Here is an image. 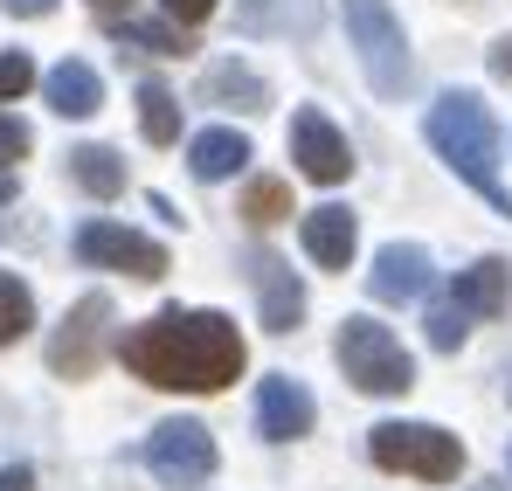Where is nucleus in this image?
Instances as JSON below:
<instances>
[{
  "label": "nucleus",
  "instance_id": "nucleus-17",
  "mask_svg": "<svg viewBox=\"0 0 512 491\" xmlns=\"http://www.w3.org/2000/svg\"><path fill=\"white\" fill-rule=\"evenodd\" d=\"M70 173H77V187L97 194V201L125 194V160H118L111 146H77V153H70Z\"/></svg>",
  "mask_w": 512,
  "mask_h": 491
},
{
  "label": "nucleus",
  "instance_id": "nucleus-4",
  "mask_svg": "<svg viewBox=\"0 0 512 491\" xmlns=\"http://www.w3.org/2000/svg\"><path fill=\"white\" fill-rule=\"evenodd\" d=\"M340 367L360 395H402L416 388V360L402 353V339L374 319H346L340 326Z\"/></svg>",
  "mask_w": 512,
  "mask_h": 491
},
{
  "label": "nucleus",
  "instance_id": "nucleus-10",
  "mask_svg": "<svg viewBox=\"0 0 512 491\" xmlns=\"http://www.w3.org/2000/svg\"><path fill=\"white\" fill-rule=\"evenodd\" d=\"M250 284H256V312H263V332H291L298 319H305V284L291 277V263H284V256L256 249V256H250Z\"/></svg>",
  "mask_w": 512,
  "mask_h": 491
},
{
  "label": "nucleus",
  "instance_id": "nucleus-16",
  "mask_svg": "<svg viewBox=\"0 0 512 491\" xmlns=\"http://www.w3.org/2000/svg\"><path fill=\"white\" fill-rule=\"evenodd\" d=\"M42 97H49L63 118H90V111L104 104V77H97L90 63H56V70L42 77Z\"/></svg>",
  "mask_w": 512,
  "mask_h": 491
},
{
  "label": "nucleus",
  "instance_id": "nucleus-27",
  "mask_svg": "<svg viewBox=\"0 0 512 491\" xmlns=\"http://www.w3.org/2000/svg\"><path fill=\"white\" fill-rule=\"evenodd\" d=\"M0 491H35V471H28V464H7V471H0Z\"/></svg>",
  "mask_w": 512,
  "mask_h": 491
},
{
  "label": "nucleus",
  "instance_id": "nucleus-9",
  "mask_svg": "<svg viewBox=\"0 0 512 491\" xmlns=\"http://www.w3.org/2000/svg\"><path fill=\"white\" fill-rule=\"evenodd\" d=\"M291 160H298L305 180L340 187L346 173H353V146L340 139V125H333L326 111H298V118H291Z\"/></svg>",
  "mask_w": 512,
  "mask_h": 491
},
{
  "label": "nucleus",
  "instance_id": "nucleus-25",
  "mask_svg": "<svg viewBox=\"0 0 512 491\" xmlns=\"http://www.w3.org/2000/svg\"><path fill=\"white\" fill-rule=\"evenodd\" d=\"M28 83H35V63H28L21 49H7V56H0V104H7V97H21Z\"/></svg>",
  "mask_w": 512,
  "mask_h": 491
},
{
  "label": "nucleus",
  "instance_id": "nucleus-20",
  "mask_svg": "<svg viewBox=\"0 0 512 491\" xmlns=\"http://www.w3.org/2000/svg\"><path fill=\"white\" fill-rule=\"evenodd\" d=\"M28 326H35V298H28V284H21L14 270H0V346H14Z\"/></svg>",
  "mask_w": 512,
  "mask_h": 491
},
{
  "label": "nucleus",
  "instance_id": "nucleus-15",
  "mask_svg": "<svg viewBox=\"0 0 512 491\" xmlns=\"http://www.w3.org/2000/svg\"><path fill=\"white\" fill-rule=\"evenodd\" d=\"M243 160H250V139H243L236 125H208V132L187 146L194 180H229V173H243Z\"/></svg>",
  "mask_w": 512,
  "mask_h": 491
},
{
  "label": "nucleus",
  "instance_id": "nucleus-2",
  "mask_svg": "<svg viewBox=\"0 0 512 491\" xmlns=\"http://www.w3.org/2000/svg\"><path fill=\"white\" fill-rule=\"evenodd\" d=\"M429 146L450 160L457 180H471L499 215H512V194H506V180H499V125H492V111H485L478 90H443L429 104Z\"/></svg>",
  "mask_w": 512,
  "mask_h": 491
},
{
  "label": "nucleus",
  "instance_id": "nucleus-11",
  "mask_svg": "<svg viewBox=\"0 0 512 491\" xmlns=\"http://www.w3.org/2000/svg\"><path fill=\"white\" fill-rule=\"evenodd\" d=\"M312 422H319V409H312L305 381H291V374H263V388H256V429H263L270 443H298Z\"/></svg>",
  "mask_w": 512,
  "mask_h": 491
},
{
  "label": "nucleus",
  "instance_id": "nucleus-21",
  "mask_svg": "<svg viewBox=\"0 0 512 491\" xmlns=\"http://www.w3.org/2000/svg\"><path fill=\"white\" fill-rule=\"evenodd\" d=\"M243 215H250L256 229L284 222V215H291V187H284V180H250V194H243Z\"/></svg>",
  "mask_w": 512,
  "mask_h": 491
},
{
  "label": "nucleus",
  "instance_id": "nucleus-18",
  "mask_svg": "<svg viewBox=\"0 0 512 491\" xmlns=\"http://www.w3.org/2000/svg\"><path fill=\"white\" fill-rule=\"evenodd\" d=\"M139 132L153 146H173L180 139V97H173L167 83H139Z\"/></svg>",
  "mask_w": 512,
  "mask_h": 491
},
{
  "label": "nucleus",
  "instance_id": "nucleus-24",
  "mask_svg": "<svg viewBox=\"0 0 512 491\" xmlns=\"http://www.w3.org/2000/svg\"><path fill=\"white\" fill-rule=\"evenodd\" d=\"M28 146H35V132H28L21 118H7V111H0V180H7L14 166L28 160Z\"/></svg>",
  "mask_w": 512,
  "mask_h": 491
},
{
  "label": "nucleus",
  "instance_id": "nucleus-30",
  "mask_svg": "<svg viewBox=\"0 0 512 491\" xmlns=\"http://www.w3.org/2000/svg\"><path fill=\"white\" fill-rule=\"evenodd\" d=\"M125 7H132V0H90V14H104V21H118Z\"/></svg>",
  "mask_w": 512,
  "mask_h": 491
},
{
  "label": "nucleus",
  "instance_id": "nucleus-22",
  "mask_svg": "<svg viewBox=\"0 0 512 491\" xmlns=\"http://www.w3.org/2000/svg\"><path fill=\"white\" fill-rule=\"evenodd\" d=\"M118 42H132V49H153V56H187V35H173V28H153V21H118Z\"/></svg>",
  "mask_w": 512,
  "mask_h": 491
},
{
  "label": "nucleus",
  "instance_id": "nucleus-12",
  "mask_svg": "<svg viewBox=\"0 0 512 491\" xmlns=\"http://www.w3.org/2000/svg\"><path fill=\"white\" fill-rule=\"evenodd\" d=\"M367 291L381 298V305H416L429 291V249L416 243H388L374 256V270H367Z\"/></svg>",
  "mask_w": 512,
  "mask_h": 491
},
{
  "label": "nucleus",
  "instance_id": "nucleus-29",
  "mask_svg": "<svg viewBox=\"0 0 512 491\" xmlns=\"http://www.w3.org/2000/svg\"><path fill=\"white\" fill-rule=\"evenodd\" d=\"M0 7H7V14H49L56 0H0Z\"/></svg>",
  "mask_w": 512,
  "mask_h": 491
},
{
  "label": "nucleus",
  "instance_id": "nucleus-26",
  "mask_svg": "<svg viewBox=\"0 0 512 491\" xmlns=\"http://www.w3.org/2000/svg\"><path fill=\"white\" fill-rule=\"evenodd\" d=\"M160 7H167L180 28H194V21H208V14H215V0H160Z\"/></svg>",
  "mask_w": 512,
  "mask_h": 491
},
{
  "label": "nucleus",
  "instance_id": "nucleus-23",
  "mask_svg": "<svg viewBox=\"0 0 512 491\" xmlns=\"http://www.w3.org/2000/svg\"><path fill=\"white\" fill-rule=\"evenodd\" d=\"M429 346H436V353H457V346H464V326H471V319H464V312H457V305H429Z\"/></svg>",
  "mask_w": 512,
  "mask_h": 491
},
{
  "label": "nucleus",
  "instance_id": "nucleus-8",
  "mask_svg": "<svg viewBox=\"0 0 512 491\" xmlns=\"http://www.w3.org/2000/svg\"><path fill=\"white\" fill-rule=\"evenodd\" d=\"M104 326H111V298H104V291L77 298L70 319H63V332L49 339V367L70 374V381H84L90 367H97V353H104Z\"/></svg>",
  "mask_w": 512,
  "mask_h": 491
},
{
  "label": "nucleus",
  "instance_id": "nucleus-3",
  "mask_svg": "<svg viewBox=\"0 0 512 491\" xmlns=\"http://www.w3.org/2000/svg\"><path fill=\"white\" fill-rule=\"evenodd\" d=\"M367 457L381 471H409V478H429V485H450L464 471V443L436 422H381L367 436Z\"/></svg>",
  "mask_w": 512,
  "mask_h": 491
},
{
  "label": "nucleus",
  "instance_id": "nucleus-28",
  "mask_svg": "<svg viewBox=\"0 0 512 491\" xmlns=\"http://www.w3.org/2000/svg\"><path fill=\"white\" fill-rule=\"evenodd\" d=\"M492 77L512 83V35H506V42H492Z\"/></svg>",
  "mask_w": 512,
  "mask_h": 491
},
{
  "label": "nucleus",
  "instance_id": "nucleus-1",
  "mask_svg": "<svg viewBox=\"0 0 512 491\" xmlns=\"http://www.w3.org/2000/svg\"><path fill=\"white\" fill-rule=\"evenodd\" d=\"M118 360L153 381V388H173V395H215L243 374V332L229 326L222 312H180L167 305L160 319L132 326L118 339Z\"/></svg>",
  "mask_w": 512,
  "mask_h": 491
},
{
  "label": "nucleus",
  "instance_id": "nucleus-5",
  "mask_svg": "<svg viewBox=\"0 0 512 491\" xmlns=\"http://www.w3.org/2000/svg\"><path fill=\"white\" fill-rule=\"evenodd\" d=\"M340 7H346V35H353V49L367 63V83L381 97H402L409 90V35L388 14V0H340Z\"/></svg>",
  "mask_w": 512,
  "mask_h": 491
},
{
  "label": "nucleus",
  "instance_id": "nucleus-14",
  "mask_svg": "<svg viewBox=\"0 0 512 491\" xmlns=\"http://www.w3.org/2000/svg\"><path fill=\"white\" fill-rule=\"evenodd\" d=\"M353 243H360L353 208L326 201V208H312V215H305V256H312L319 270H346V263H353Z\"/></svg>",
  "mask_w": 512,
  "mask_h": 491
},
{
  "label": "nucleus",
  "instance_id": "nucleus-7",
  "mask_svg": "<svg viewBox=\"0 0 512 491\" xmlns=\"http://www.w3.org/2000/svg\"><path fill=\"white\" fill-rule=\"evenodd\" d=\"M77 256L97 270H125V277H167V249L125 222H84L77 229Z\"/></svg>",
  "mask_w": 512,
  "mask_h": 491
},
{
  "label": "nucleus",
  "instance_id": "nucleus-6",
  "mask_svg": "<svg viewBox=\"0 0 512 491\" xmlns=\"http://www.w3.org/2000/svg\"><path fill=\"white\" fill-rule=\"evenodd\" d=\"M146 471L160 478L167 491H194L215 478V436L194 422V415H173L146 436Z\"/></svg>",
  "mask_w": 512,
  "mask_h": 491
},
{
  "label": "nucleus",
  "instance_id": "nucleus-19",
  "mask_svg": "<svg viewBox=\"0 0 512 491\" xmlns=\"http://www.w3.org/2000/svg\"><path fill=\"white\" fill-rule=\"evenodd\" d=\"M201 90H208V97H222V104H236V111H263V104H270V90H263L243 63H215V70L201 77Z\"/></svg>",
  "mask_w": 512,
  "mask_h": 491
},
{
  "label": "nucleus",
  "instance_id": "nucleus-31",
  "mask_svg": "<svg viewBox=\"0 0 512 491\" xmlns=\"http://www.w3.org/2000/svg\"><path fill=\"white\" fill-rule=\"evenodd\" d=\"M478 491H499V485H478Z\"/></svg>",
  "mask_w": 512,
  "mask_h": 491
},
{
  "label": "nucleus",
  "instance_id": "nucleus-13",
  "mask_svg": "<svg viewBox=\"0 0 512 491\" xmlns=\"http://www.w3.org/2000/svg\"><path fill=\"white\" fill-rule=\"evenodd\" d=\"M512 298V270L499 256H485V263H471V270H457V284H450V298L443 305H457L464 319H499Z\"/></svg>",
  "mask_w": 512,
  "mask_h": 491
}]
</instances>
